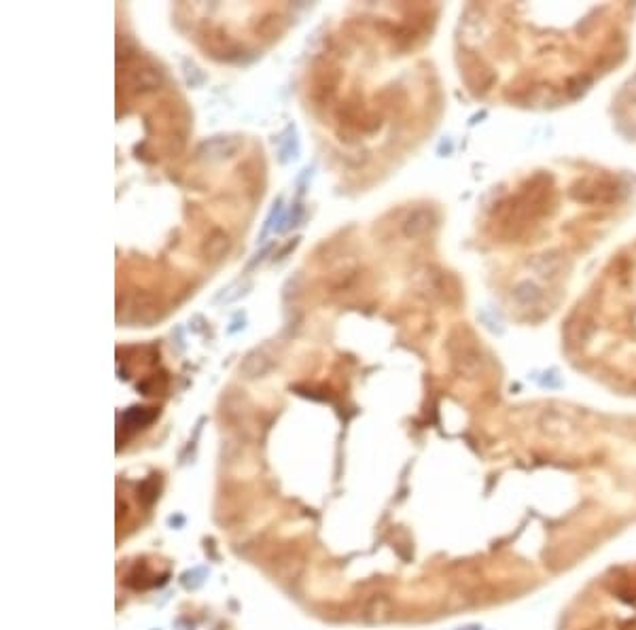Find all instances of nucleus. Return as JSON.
Masks as SVG:
<instances>
[{"instance_id": "4", "label": "nucleus", "mask_w": 636, "mask_h": 630, "mask_svg": "<svg viewBox=\"0 0 636 630\" xmlns=\"http://www.w3.org/2000/svg\"><path fill=\"white\" fill-rule=\"evenodd\" d=\"M236 151H238V143L233 141V138H227V136H217V138L206 141L202 147H199V155L206 157V159L231 157Z\"/></svg>"}, {"instance_id": "6", "label": "nucleus", "mask_w": 636, "mask_h": 630, "mask_svg": "<svg viewBox=\"0 0 636 630\" xmlns=\"http://www.w3.org/2000/svg\"><path fill=\"white\" fill-rule=\"evenodd\" d=\"M244 366H255V372H253V378H255V376H259L267 370V359L259 352H251L244 361Z\"/></svg>"}, {"instance_id": "2", "label": "nucleus", "mask_w": 636, "mask_h": 630, "mask_svg": "<svg viewBox=\"0 0 636 630\" xmlns=\"http://www.w3.org/2000/svg\"><path fill=\"white\" fill-rule=\"evenodd\" d=\"M579 359L624 380H636V246L602 272L571 323Z\"/></svg>"}, {"instance_id": "5", "label": "nucleus", "mask_w": 636, "mask_h": 630, "mask_svg": "<svg viewBox=\"0 0 636 630\" xmlns=\"http://www.w3.org/2000/svg\"><path fill=\"white\" fill-rule=\"evenodd\" d=\"M430 227V213L426 210H416L414 215H410V219L406 221V236L410 238H416V236H422L424 231Z\"/></svg>"}, {"instance_id": "1", "label": "nucleus", "mask_w": 636, "mask_h": 630, "mask_svg": "<svg viewBox=\"0 0 636 630\" xmlns=\"http://www.w3.org/2000/svg\"><path fill=\"white\" fill-rule=\"evenodd\" d=\"M624 7H581L568 21L514 17L503 24V53L511 64L503 91L518 102H549L579 91L621 51Z\"/></svg>"}, {"instance_id": "3", "label": "nucleus", "mask_w": 636, "mask_h": 630, "mask_svg": "<svg viewBox=\"0 0 636 630\" xmlns=\"http://www.w3.org/2000/svg\"><path fill=\"white\" fill-rule=\"evenodd\" d=\"M229 236L225 234L223 229H212L210 234H208V238L204 240V244H202V255H204V259L206 261H221L223 257H225V253L229 251Z\"/></svg>"}]
</instances>
